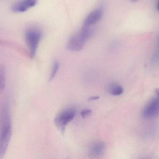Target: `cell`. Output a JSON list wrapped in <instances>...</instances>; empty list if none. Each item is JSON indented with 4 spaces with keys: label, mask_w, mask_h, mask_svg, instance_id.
<instances>
[{
    "label": "cell",
    "mask_w": 159,
    "mask_h": 159,
    "mask_svg": "<svg viewBox=\"0 0 159 159\" xmlns=\"http://www.w3.org/2000/svg\"><path fill=\"white\" fill-rule=\"evenodd\" d=\"M42 37V32L37 28H30L25 31V41L31 58L35 56Z\"/></svg>",
    "instance_id": "3"
},
{
    "label": "cell",
    "mask_w": 159,
    "mask_h": 159,
    "mask_svg": "<svg viewBox=\"0 0 159 159\" xmlns=\"http://www.w3.org/2000/svg\"><path fill=\"white\" fill-rule=\"evenodd\" d=\"M103 16V11L101 8L95 9L92 11L86 17L83 26L92 27L94 24L101 20Z\"/></svg>",
    "instance_id": "7"
},
{
    "label": "cell",
    "mask_w": 159,
    "mask_h": 159,
    "mask_svg": "<svg viewBox=\"0 0 159 159\" xmlns=\"http://www.w3.org/2000/svg\"><path fill=\"white\" fill-rule=\"evenodd\" d=\"M157 8H158V10L159 11V0L158 1V3H157Z\"/></svg>",
    "instance_id": "16"
},
{
    "label": "cell",
    "mask_w": 159,
    "mask_h": 159,
    "mask_svg": "<svg viewBox=\"0 0 159 159\" xmlns=\"http://www.w3.org/2000/svg\"><path fill=\"white\" fill-rule=\"evenodd\" d=\"M59 68V63L58 61H55L53 63V66H52V71H51V75L49 78V81H51V80L54 79V77H56Z\"/></svg>",
    "instance_id": "11"
},
{
    "label": "cell",
    "mask_w": 159,
    "mask_h": 159,
    "mask_svg": "<svg viewBox=\"0 0 159 159\" xmlns=\"http://www.w3.org/2000/svg\"><path fill=\"white\" fill-rule=\"evenodd\" d=\"M156 93L157 94V96L159 97V89H157L156 90Z\"/></svg>",
    "instance_id": "15"
},
{
    "label": "cell",
    "mask_w": 159,
    "mask_h": 159,
    "mask_svg": "<svg viewBox=\"0 0 159 159\" xmlns=\"http://www.w3.org/2000/svg\"><path fill=\"white\" fill-rule=\"evenodd\" d=\"M151 63L153 65L159 66V45L154 51L151 58Z\"/></svg>",
    "instance_id": "12"
},
{
    "label": "cell",
    "mask_w": 159,
    "mask_h": 159,
    "mask_svg": "<svg viewBox=\"0 0 159 159\" xmlns=\"http://www.w3.org/2000/svg\"><path fill=\"white\" fill-rule=\"evenodd\" d=\"M92 27L82 26L79 32L70 37L67 44V48L73 52H79L83 49L86 41L93 33Z\"/></svg>",
    "instance_id": "2"
},
{
    "label": "cell",
    "mask_w": 159,
    "mask_h": 159,
    "mask_svg": "<svg viewBox=\"0 0 159 159\" xmlns=\"http://www.w3.org/2000/svg\"><path fill=\"white\" fill-rule=\"evenodd\" d=\"M38 0H21L14 3L11 10L15 13H23L37 4Z\"/></svg>",
    "instance_id": "6"
},
{
    "label": "cell",
    "mask_w": 159,
    "mask_h": 159,
    "mask_svg": "<svg viewBox=\"0 0 159 159\" xmlns=\"http://www.w3.org/2000/svg\"><path fill=\"white\" fill-rule=\"evenodd\" d=\"M108 91L110 94L114 96H119L124 91L123 88L116 83H112L108 87Z\"/></svg>",
    "instance_id": "9"
},
{
    "label": "cell",
    "mask_w": 159,
    "mask_h": 159,
    "mask_svg": "<svg viewBox=\"0 0 159 159\" xmlns=\"http://www.w3.org/2000/svg\"><path fill=\"white\" fill-rule=\"evenodd\" d=\"M12 134L11 119L8 105H5L2 111L0 133V158L6 153Z\"/></svg>",
    "instance_id": "1"
},
{
    "label": "cell",
    "mask_w": 159,
    "mask_h": 159,
    "mask_svg": "<svg viewBox=\"0 0 159 159\" xmlns=\"http://www.w3.org/2000/svg\"><path fill=\"white\" fill-rule=\"evenodd\" d=\"M131 1L132 2H137V1H138V0H131Z\"/></svg>",
    "instance_id": "17"
},
{
    "label": "cell",
    "mask_w": 159,
    "mask_h": 159,
    "mask_svg": "<svg viewBox=\"0 0 159 159\" xmlns=\"http://www.w3.org/2000/svg\"><path fill=\"white\" fill-rule=\"evenodd\" d=\"M92 111L90 109H85L84 110H82L81 112H80V115L83 118L86 117L88 116L91 113Z\"/></svg>",
    "instance_id": "13"
},
{
    "label": "cell",
    "mask_w": 159,
    "mask_h": 159,
    "mask_svg": "<svg viewBox=\"0 0 159 159\" xmlns=\"http://www.w3.org/2000/svg\"><path fill=\"white\" fill-rule=\"evenodd\" d=\"M6 72L4 66L0 64V92L2 91L5 87Z\"/></svg>",
    "instance_id": "10"
},
{
    "label": "cell",
    "mask_w": 159,
    "mask_h": 159,
    "mask_svg": "<svg viewBox=\"0 0 159 159\" xmlns=\"http://www.w3.org/2000/svg\"><path fill=\"white\" fill-rule=\"evenodd\" d=\"M99 96H93V97H90L89 99V101H95V100H98L99 99Z\"/></svg>",
    "instance_id": "14"
},
{
    "label": "cell",
    "mask_w": 159,
    "mask_h": 159,
    "mask_svg": "<svg viewBox=\"0 0 159 159\" xmlns=\"http://www.w3.org/2000/svg\"><path fill=\"white\" fill-rule=\"evenodd\" d=\"M158 45H159V36L158 37Z\"/></svg>",
    "instance_id": "18"
},
{
    "label": "cell",
    "mask_w": 159,
    "mask_h": 159,
    "mask_svg": "<svg viewBox=\"0 0 159 159\" xmlns=\"http://www.w3.org/2000/svg\"><path fill=\"white\" fill-rule=\"evenodd\" d=\"M142 115L145 119H152L159 115V97H154L144 107Z\"/></svg>",
    "instance_id": "5"
},
{
    "label": "cell",
    "mask_w": 159,
    "mask_h": 159,
    "mask_svg": "<svg viewBox=\"0 0 159 159\" xmlns=\"http://www.w3.org/2000/svg\"><path fill=\"white\" fill-rule=\"evenodd\" d=\"M75 115L76 110L72 107L65 108L58 114L54 122L61 132L64 133L66 126L74 118Z\"/></svg>",
    "instance_id": "4"
},
{
    "label": "cell",
    "mask_w": 159,
    "mask_h": 159,
    "mask_svg": "<svg viewBox=\"0 0 159 159\" xmlns=\"http://www.w3.org/2000/svg\"><path fill=\"white\" fill-rule=\"evenodd\" d=\"M105 149V145L102 141H96L91 145L90 147V156L96 157L101 156Z\"/></svg>",
    "instance_id": "8"
}]
</instances>
